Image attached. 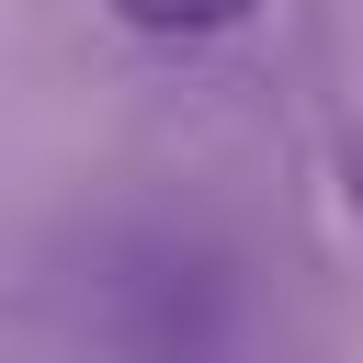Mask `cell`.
Returning <instances> with one entry per match:
<instances>
[{
    "label": "cell",
    "instance_id": "obj_1",
    "mask_svg": "<svg viewBox=\"0 0 363 363\" xmlns=\"http://www.w3.org/2000/svg\"><path fill=\"white\" fill-rule=\"evenodd\" d=\"M125 34H147V45H216V34H238L261 0H102Z\"/></svg>",
    "mask_w": 363,
    "mask_h": 363
},
{
    "label": "cell",
    "instance_id": "obj_2",
    "mask_svg": "<svg viewBox=\"0 0 363 363\" xmlns=\"http://www.w3.org/2000/svg\"><path fill=\"white\" fill-rule=\"evenodd\" d=\"M329 170H340V216H352V238H363V113L329 136Z\"/></svg>",
    "mask_w": 363,
    "mask_h": 363
}]
</instances>
